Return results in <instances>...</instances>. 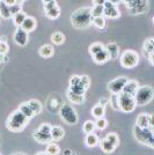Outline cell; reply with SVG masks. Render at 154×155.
<instances>
[{
	"label": "cell",
	"mask_w": 154,
	"mask_h": 155,
	"mask_svg": "<svg viewBox=\"0 0 154 155\" xmlns=\"http://www.w3.org/2000/svg\"><path fill=\"white\" fill-rule=\"evenodd\" d=\"M18 110H19L20 112L22 114V115H25V116L28 118V119H32V117H35V114L32 112V110L30 109V107L28 105V103L27 102H25V103L20 104L19 108H18Z\"/></svg>",
	"instance_id": "24"
},
{
	"label": "cell",
	"mask_w": 154,
	"mask_h": 155,
	"mask_svg": "<svg viewBox=\"0 0 154 155\" xmlns=\"http://www.w3.org/2000/svg\"><path fill=\"white\" fill-rule=\"evenodd\" d=\"M67 97H69V100H70L72 103L81 104L85 102L84 95H78V94H74V93H72L70 91H67Z\"/></svg>",
	"instance_id": "31"
},
{
	"label": "cell",
	"mask_w": 154,
	"mask_h": 155,
	"mask_svg": "<svg viewBox=\"0 0 154 155\" xmlns=\"http://www.w3.org/2000/svg\"><path fill=\"white\" fill-rule=\"evenodd\" d=\"M99 141H100L99 137L95 133H88L85 137V143H86L87 147H90V148L96 147L97 145H99Z\"/></svg>",
	"instance_id": "22"
},
{
	"label": "cell",
	"mask_w": 154,
	"mask_h": 155,
	"mask_svg": "<svg viewBox=\"0 0 154 155\" xmlns=\"http://www.w3.org/2000/svg\"><path fill=\"white\" fill-rule=\"evenodd\" d=\"M105 50L108 51L110 56V59H117L119 57V46L117 45L116 43H109L108 45L105 46Z\"/></svg>",
	"instance_id": "21"
},
{
	"label": "cell",
	"mask_w": 154,
	"mask_h": 155,
	"mask_svg": "<svg viewBox=\"0 0 154 155\" xmlns=\"http://www.w3.org/2000/svg\"><path fill=\"white\" fill-rule=\"evenodd\" d=\"M36 155H46V154H45V152H39V153H37Z\"/></svg>",
	"instance_id": "46"
},
{
	"label": "cell",
	"mask_w": 154,
	"mask_h": 155,
	"mask_svg": "<svg viewBox=\"0 0 154 155\" xmlns=\"http://www.w3.org/2000/svg\"><path fill=\"white\" fill-rule=\"evenodd\" d=\"M9 11L12 16H14L15 14L22 12V1H15L12 6H9Z\"/></svg>",
	"instance_id": "37"
},
{
	"label": "cell",
	"mask_w": 154,
	"mask_h": 155,
	"mask_svg": "<svg viewBox=\"0 0 154 155\" xmlns=\"http://www.w3.org/2000/svg\"><path fill=\"white\" fill-rule=\"evenodd\" d=\"M142 51L144 54L148 57L151 54H154V38L153 37H148L145 42H144V45H142Z\"/></svg>",
	"instance_id": "20"
},
{
	"label": "cell",
	"mask_w": 154,
	"mask_h": 155,
	"mask_svg": "<svg viewBox=\"0 0 154 155\" xmlns=\"http://www.w3.org/2000/svg\"><path fill=\"white\" fill-rule=\"evenodd\" d=\"M119 60L124 68H133L139 64V54L133 50H125L121 54Z\"/></svg>",
	"instance_id": "7"
},
{
	"label": "cell",
	"mask_w": 154,
	"mask_h": 155,
	"mask_svg": "<svg viewBox=\"0 0 154 155\" xmlns=\"http://www.w3.org/2000/svg\"><path fill=\"white\" fill-rule=\"evenodd\" d=\"M28 39H29L28 32H26L23 29L18 27L15 32H14V42L19 46H25L28 43Z\"/></svg>",
	"instance_id": "14"
},
{
	"label": "cell",
	"mask_w": 154,
	"mask_h": 155,
	"mask_svg": "<svg viewBox=\"0 0 154 155\" xmlns=\"http://www.w3.org/2000/svg\"><path fill=\"white\" fill-rule=\"evenodd\" d=\"M72 155H77V154H72Z\"/></svg>",
	"instance_id": "48"
},
{
	"label": "cell",
	"mask_w": 154,
	"mask_h": 155,
	"mask_svg": "<svg viewBox=\"0 0 154 155\" xmlns=\"http://www.w3.org/2000/svg\"><path fill=\"white\" fill-rule=\"evenodd\" d=\"M30 119L22 115L19 110L13 111L6 120V127L12 132H21L27 127Z\"/></svg>",
	"instance_id": "2"
},
{
	"label": "cell",
	"mask_w": 154,
	"mask_h": 155,
	"mask_svg": "<svg viewBox=\"0 0 154 155\" xmlns=\"http://www.w3.org/2000/svg\"><path fill=\"white\" fill-rule=\"evenodd\" d=\"M8 50H9V46L7 44V42L0 41V56H7Z\"/></svg>",
	"instance_id": "40"
},
{
	"label": "cell",
	"mask_w": 154,
	"mask_h": 155,
	"mask_svg": "<svg viewBox=\"0 0 154 155\" xmlns=\"http://www.w3.org/2000/svg\"><path fill=\"white\" fill-rule=\"evenodd\" d=\"M117 101H118V109L122 110L123 112H132L137 107L135 97L123 93H119L117 95Z\"/></svg>",
	"instance_id": "8"
},
{
	"label": "cell",
	"mask_w": 154,
	"mask_h": 155,
	"mask_svg": "<svg viewBox=\"0 0 154 155\" xmlns=\"http://www.w3.org/2000/svg\"><path fill=\"white\" fill-rule=\"evenodd\" d=\"M90 15L93 19L103 16V1H94V6L90 7Z\"/></svg>",
	"instance_id": "18"
},
{
	"label": "cell",
	"mask_w": 154,
	"mask_h": 155,
	"mask_svg": "<svg viewBox=\"0 0 154 155\" xmlns=\"http://www.w3.org/2000/svg\"><path fill=\"white\" fill-rule=\"evenodd\" d=\"M80 81H81V84L85 86V88H89V86H90V79L89 77H87V75H81L80 77Z\"/></svg>",
	"instance_id": "41"
},
{
	"label": "cell",
	"mask_w": 154,
	"mask_h": 155,
	"mask_svg": "<svg viewBox=\"0 0 154 155\" xmlns=\"http://www.w3.org/2000/svg\"><path fill=\"white\" fill-rule=\"evenodd\" d=\"M154 96V91L151 86H141L135 94V101L137 105H146L152 102Z\"/></svg>",
	"instance_id": "4"
},
{
	"label": "cell",
	"mask_w": 154,
	"mask_h": 155,
	"mask_svg": "<svg viewBox=\"0 0 154 155\" xmlns=\"http://www.w3.org/2000/svg\"><path fill=\"white\" fill-rule=\"evenodd\" d=\"M12 155H26V154H23V153H14Z\"/></svg>",
	"instance_id": "47"
},
{
	"label": "cell",
	"mask_w": 154,
	"mask_h": 155,
	"mask_svg": "<svg viewBox=\"0 0 154 155\" xmlns=\"http://www.w3.org/2000/svg\"><path fill=\"white\" fill-rule=\"evenodd\" d=\"M110 104L111 107L115 110H119L118 109V101H117V95H112L111 98H110Z\"/></svg>",
	"instance_id": "42"
},
{
	"label": "cell",
	"mask_w": 154,
	"mask_h": 155,
	"mask_svg": "<svg viewBox=\"0 0 154 155\" xmlns=\"http://www.w3.org/2000/svg\"><path fill=\"white\" fill-rule=\"evenodd\" d=\"M27 15L25 12H20V13H18V14H15L13 16V21H14V23L18 27H21L22 26V23L25 22V20L27 19Z\"/></svg>",
	"instance_id": "34"
},
{
	"label": "cell",
	"mask_w": 154,
	"mask_h": 155,
	"mask_svg": "<svg viewBox=\"0 0 154 155\" xmlns=\"http://www.w3.org/2000/svg\"><path fill=\"white\" fill-rule=\"evenodd\" d=\"M107 125H108V122H107L105 118H99V119H96V122H95V127L97 130H100V131H103V130L107 127Z\"/></svg>",
	"instance_id": "39"
},
{
	"label": "cell",
	"mask_w": 154,
	"mask_h": 155,
	"mask_svg": "<svg viewBox=\"0 0 154 155\" xmlns=\"http://www.w3.org/2000/svg\"><path fill=\"white\" fill-rule=\"evenodd\" d=\"M36 26H37L36 20L34 19V18H32V16H27V19L25 20V22L22 23V26L20 27V28L23 29L26 32H30L36 29Z\"/></svg>",
	"instance_id": "17"
},
{
	"label": "cell",
	"mask_w": 154,
	"mask_h": 155,
	"mask_svg": "<svg viewBox=\"0 0 154 155\" xmlns=\"http://www.w3.org/2000/svg\"><path fill=\"white\" fill-rule=\"evenodd\" d=\"M59 115L62 117V119L66 124H69V125H75L78 123V120H79L77 111L69 103H64L60 105V108H59Z\"/></svg>",
	"instance_id": "5"
},
{
	"label": "cell",
	"mask_w": 154,
	"mask_h": 155,
	"mask_svg": "<svg viewBox=\"0 0 154 155\" xmlns=\"http://www.w3.org/2000/svg\"><path fill=\"white\" fill-rule=\"evenodd\" d=\"M136 126L138 127H153V115L151 114H140L137 117Z\"/></svg>",
	"instance_id": "13"
},
{
	"label": "cell",
	"mask_w": 154,
	"mask_h": 155,
	"mask_svg": "<svg viewBox=\"0 0 154 155\" xmlns=\"http://www.w3.org/2000/svg\"><path fill=\"white\" fill-rule=\"evenodd\" d=\"M38 53L39 56L43 57V58H50L55 54V49H53V46L51 44H44V45H42L39 48Z\"/></svg>",
	"instance_id": "19"
},
{
	"label": "cell",
	"mask_w": 154,
	"mask_h": 155,
	"mask_svg": "<svg viewBox=\"0 0 154 155\" xmlns=\"http://www.w3.org/2000/svg\"><path fill=\"white\" fill-rule=\"evenodd\" d=\"M92 58L94 60V63H96L97 65H102V64H105L107 61H109L110 56H109V53H108V51L105 50V46H104L103 50H101L100 52H97L96 54L92 56Z\"/></svg>",
	"instance_id": "16"
},
{
	"label": "cell",
	"mask_w": 154,
	"mask_h": 155,
	"mask_svg": "<svg viewBox=\"0 0 154 155\" xmlns=\"http://www.w3.org/2000/svg\"><path fill=\"white\" fill-rule=\"evenodd\" d=\"M93 18L90 15V7H82L74 11L71 15V23L77 29H86L92 25Z\"/></svg>",
	"instance_id": "1"
},
{
	"label": "cell",
	"mask_w": 154,
	"mask_h": 155,
	"mask_svg": "<svg viewBox=\"0 0 154 155\" xmlns=\"http://www.w3.org/2000/svg\"><path fill=\"white\" fill-rule=\"evenodd\" d=\"M104 112H105V110H104V107H103L101 103L96 104V105H94L93 108H92V116L94 117V118H103L104 117Z\"/></svg>",
	"instance_id": "25"
},
{
	"label": "cell",
	"mask_w": 154,
	"mask_h": 155,
	"mask_svg": "<svg viewBox=\"0 0 154 155\" xmlns=\"http://www.w3.org/2000/svg\"><path fill=\"white\" fill-rule=\"evenodd\" d=\"M44 5V11L46 18L50 20H56L60 15V8L58 6L57 1L51 0V1H43Z\"/></svg>",
	"instance_id": "9"
},
{
	"label": "cell",
	"mask_w": 154,
	"mask_h": 155,
	"mask_svg": "<svg viewBox=\"0 0 154 155\" xmlns=\"http://www.w3.org/2000/svg\"><path fill=\"white\" fill-rule=\"evenodd\" d=\"M133 133H135L136 139L140 143L148 146L149 148L154 147L153 127H149V126L148 127H138V126H136L135 130H133Z\"/></svg>",
	"instance_id": "3"
},
{
	"label": "cell",
	"mask_w": 154,
	"mask_h": 155,
	"mask_svg": "<svg viewBox=\"0 0 154 155\" xmlns=\"http://www.w3.org/2000/svg\"><path fill=\"white\" fill-rule=\"evenodd\" d=\"M52 126L48 123H43L38 126V129L34 132V139L39 143H49L52 141L51 138Z\"/></svg>",
	"instance_id": "6"
},
{
	"label": "cell",
	"mask_w": 154,
	"mask_h": 155,
	"mask_svg": "<svg viewBox=\"0 0 154 155\" xmlns=\"http://www.w3.org/2000/svg\"><path fill=\"white\" fill-rule=\"evenodd\" d=\"M125 5L128 6L130 14H140L146 12L148 8L147 1L136 0V1H125Z\"/></svg>",
	"instance_id": "10"
},
{
	"label": "cell",
	"mask_w": 154,
	"mask_h": 155,
	"mask_svg": "<svg viewBox=\"0 0 154 155\" xmlns=\"http://www.w3.org/2000/svg\"><path fill=\"white\" fill-rule=\"evenodd\" d=\"M103 49H104V45H103L101 42H95V43H93V44L89 46L88 51H89L90 56H94V54H96L97 52H100L101 50H103Z\"/></svg>",
	"instance_id": "35"
},
{
	"label": "cell",
	"mask_w": 154,
	"mask_h": 155,
	"mask_svg": "<svg viewBox=\"0 0 154 155\" xmlns=\"http://www.w3.org/2000/svg\"><path fill=\"white\" fill-rule=\"evenodd\" d=\"M99 142H100V147H101V149H102L105 154H111V153L116 149L115 146H112V145H111V143H110L105 138H103L102 140H101V141H99Z\"/></svg>",
	"instance_id": "26"
},
{
	"label": "cell",
	"mask_w": 154,
	"mask_h": 155,
	"mask_svg": "<svg viewBox=\"0 0 154 155\" xmlns=\"http://www.w3.org/2000/svg\"><path fill=\"white\" fill-rule=\"evenodd\" d=\"M46 148H45V154L46 155H59L60 153V148L56 142H49L46 143Z\"/></svg>",
	"instance_id": "28"
},
{
	"label": "cell",
	"mask_w": 154,
	"mask_h": 155,
	"mask_svg": "<svg viewBox=\"0 0 154 155\" xmlns=\"http://www.w3.org/2000/svg\"><path fill=\"white\" fill-rule=\"evenodd\" d=\"M51 42L55 45H62L65 42V36L63 32L56 31L51 35Z\"/></svg>",
	"instance_id": "30"
},
{
	"label": "cell",
	"mask_w": 154,
	"mask_h": 155,
	"mask_svg": "<svg viewBox=\"0 0 154 155\" xmlns=\"http://www.w3.org/2000/svg\"><path fill=\"white\" fill-rule=\"evenodd\" d=\"M80 82V77L79 75H72L70 79V86L72 84H79Z\"/></svg>",
	"instance_id": "43"
},
{
	"label": "cell",
	"mask_w": 154,
	"mask_h": 155,
	"mask_svg": "<svg viewBox=\"0 0 154 155\" xmlns=\"http://www.w3.org/2000/svg\"><path fill=\"white\" fill-rule=\"evenodd\" d=\"M92 25L97 28V29H103L105 27V18L103 16H99V18H94L92 21Z\"/></svg>",
	"instance_id": "36"
},
{
	"label": "cell",
	"mask_w": 154,
	"mask_h": 155,
	"mask_svg": "<svg viewBox=\"0 0 154 155\" xmlns=\"http://www.w3.org/2000/svg\"><path fill=\"white\" fill-rule=\"evenodd\" d=\"M128 82V79L125 77H121L111 80L109 84H108V89L110 91V93L112 95H118L119 93H122L123 87L125 86V84Z\"/></svg>",
	"instance_id": "12"
},
{
	"label": "cell",
	"mask_w": 154,
	"mask_h": 155,
	"mask_svg": "<svg viewBox=\"0 0 154 155\" xmlns=\"http://www.w3.org/2000/svg\"><path fill=\"white\" fill-rule=\"evenodd\" d=\"M0 41H1V42H7V38H6V37H1V38H0Z\"/></svg>",
	"instance_id": "45"
},
{
	"label": "cell",
	"mask_w": 154,
	"mask_h": 155,
	"mask_svg": "<svg viewBox=\"0 0 154 155\" xmlns=\"http://www.w3.org/2000/svg\"><path fill=\"white\" fill-rule=\"evenodd\" d=\"M63 154H64V155H72V154H73V153H72V150H71V149L66 148V149H64V152H63Z\"/></svg>",
	"instance_id": "44"
},
{
	"label": "cell",
	"mask_w": 154,
	"mask_h": 155,
	"mask_svg": "<svg viewBox=\"0 0 154 155\" xmlns=\"http://www.w3.org/2000/svg\"><path fill=\"white\" fill-rule=\"evenodd\" d=\"M69 91H72V93H74V94H78V95H84L85 96V94H86V91H87V88H85V86L81 84V81H80L79 84L70 86Z\"/></svg>",
	"instance_id": "29"
},
{
	"label": "cell",
	"mask_w": 154,
	"mask_h": 155,
	"mask_svg": "<svg viewBox=\"0 0 154 155\" xmlns=\"http://www.w3.org/2000/svg\"><path fill=\"white\" fill-rule=\"evenodd\" d=\"M0 15L4 19H11L12 18V14H11V11H9V6H7L5 1H0Z\"/></svg>",
	"instance_id": "32"
},
{
	"label": "cell",
	"mask_w": 154,
	"mask_h": 155,
	"mask_svg": "<svg viewBox=\"0 0 154 155\" xmlns=\"http://www.w3.org/2000/svg\"><path fill=\"white\" fill-rule=\"evenodd\" d=\"M103 15L108 19H117L121 16V13L114 1H103Z\"/></svg>",
	"instance_id": "11"
},
{
	"label": "cell",
	"mask_w": 154,
	"mask_h": 155,
	"mask_svg": "<svg viewBox=\"0 0 154 155\" xmlns=\"http://www.w3.org/2000/svg\"><path fill=\"white\" fill-rule=\"evenodd\" d=\"M28 103V105L30 107V109L32 110V112L35 114V116L36 115H38V114H41V111H42V109H43V107H42V103L39 102L38 100H30V101H28L27 102Z\"/></svg>",
	"instance_id": "27"
},
{
	"label": "cell",
	"mask_w": 154,
	"mask_h": 155,
	"mask_svg": "<svg viewBox=\"0 0 154 155\" xmlns=\"http://www.w3.org/2000/svg\"><path fill=\"white\" fill-rule=\"evenodd\" d=\"M105 139H107L112 146H115V147H117L118 143H119V138H118V134H117V133H109V134L105 136Z\"/></svg>",
	"instance_id": "38"
},
{
	"label": "cell",
	"mask_w": 154,
	"mask_h": 155,
	"mask_svg": "<svg viewBox=\"0 0 154 155\" xmlns=\"http://www.w3.org/2000/svg\"><path fill=\"white\" fill-rule=\"evenodd\" d=\"M139 87H140V86H139L137 80H128V82L123 87L122 93L123 94H126V95H130V96L135 97L136 91H138Z\"/></svg>",
	"instance_id": "15"
},
{
	"label": "cell",
	"mask_w": 154,
	"mask_h": 155,
	"mask_svg": "<svg viewBox=\"0 0 154 155\" xmlns=\"http://www.w3.org/2000/svg\"><path fill=\"white\" fill-rule=\"evenodd\" d=\"M65 136V132L63 127L60 126H52L51 129V138L53 141H59L62 140Z\"/></svg>",
	"instance_id": "23"
},
{
	"label": "cell",
	"mask_w": 154,
	"mask_h": 155,
	"mask_svg": "<svg viewBox=\"0 0 154 155\" xmlns=\"http://www.w3.org/2000/svg\"><path fill=\"white\" fill-rule=\"evenodd\" d=\"M82 130H84V132L86 134H88V133H94L95 132V122H93V120H86L82 125Z\"/></svg>",
	"instance_id": "33"
}]
</instances>
